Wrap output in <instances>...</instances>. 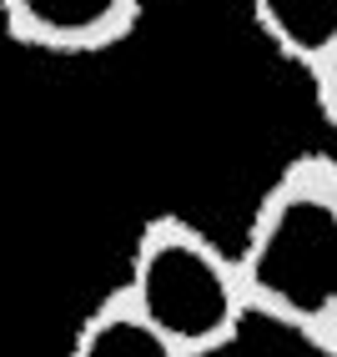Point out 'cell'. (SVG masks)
Returning <instances> with one entry per match:
<instances>
[{"label":"cell","mask_w":337,"mask_h":357,"mask_svg":"<svg viewBox=\"0 0 337 357\" xmlns=\"http://www.w3.org/2000/svg\"><path fill=\"white\" fill-rule=\"evenodd\" d=\"M147 0H0V26L15 45H31L45 56H91L121 45Z\"/></svg>","instance_id":"cell-3"},{"label":"cell","mask_w":337,"mask_h":357,"mask_svg":"<svg viewBox=\"0 0 337 357\" xmlns=\"http://www.w3.org/2000/svg\"><path fill=\"white\" fill-rule=\"evenodd\" d=\"M252 20L277 61L307 76L337 51V0H252Z\"/></svg>","instance_id":"cell-4"},{"label":"cell","mask_w":337,"mask_h":357,"mask_svg":"<svg viewBox=\"0 0 337 357\" xmlns=\"http://www.w3.org/2000/svg\"><path fill=\"white\" fill-rule=\"evenodd\" d=\"M312 91H317V111H322V126L332 131V141H337V51L312 70Z\"/></svg>","instance_id":"cell-6"},{"label":"cell","mask_w":337,"mask_h":357,"mask_svg":"<svg viewBox=\"0 0 337 357\" xmlns=\"http://www.w3.org/2000/svg\"><path fill=\"white\" fill-rule=\"evenodd\" d=\"M66 357H181V352L126 302L121 287H116L81 317V327L70 332Z\"/></svg>","instance_id":"cell-5"},{"label":"cell","mask_w":337,"mask_h":357,"mask_svg":"<svg viewBox=\"0 0 337 357\" xmlns=\"http://www.w3.org/2000/svg\"><path fill=\"white\" fill-rule=\"evenodd\" d=\"M247 312L337 357V156L302 151L267 181L237 247Z\"/></svg>","instance_id":"cell-1"},{"label":"cell","mask_w":337,"mask_h":357,"mask_svg":"<svg viewBox=\"0 0 337 357\" xmlns=\"http://www.w3.org/2000/svg\"><path fill=\"white\" fill-rule=\"evenodd\" d=\"M121 292L181 357L227 352L252 317L237 252L181 211H161L136 231Z\"/></svg>","instance_id":"cell-2"}]
</instances>
